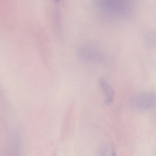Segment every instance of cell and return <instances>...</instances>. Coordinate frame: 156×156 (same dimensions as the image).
<instances>
[{"mask_svg": "<svg viewBox=\"0 0 156 156\" xmlns=\"http://www.w3.org/2000/svg\"><path fill=\"white\" fill-rule=\"evenodd\" d=\"M155 101V97L153 93L144 91L139 93L133 98L131 104L135 108L146 109L151 107Z\"/></svg>", "mask_w": 156, "mask_h": 156, "instance_id": "obj_1", "label": "cell"}, {"mask_svg": "<svg viewBox=\"0 0 156 156\" xmlns=\"http://www.w3.org/2000/svg\"><path fill=\"white\" fill-rule=\"evenodd\" d=\"M98 84L101 88L105 93L106 98L104 104L106 106L110 105L113 101L114 93L106 80L103 78H100L98 80Z\"/></svg>", "mask_w": 156, "mask_h": 156, "instance_id": "obj_2", "label": "cell"}, {"mask_svg": "<svg viewBox=\"0 0 156 156\" xmlns=\"http://www.w3.org/2000/svg\"><path fill=\"white\" fill-rule=\"evenodd\" d=\"M100 156H116L114 150L112 146L105 147L101 151Z\"/></svg>", "mask_w": 156, "mask_h": 156, "instance_id": "obj_3", "label": "cell"}]
</instances>
